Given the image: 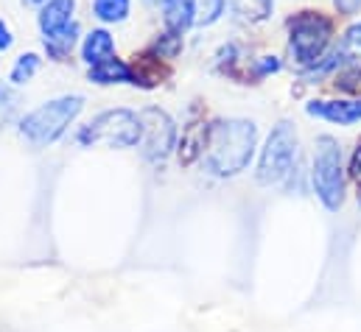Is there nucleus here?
<instances>
[{
	"mask_svg": "<svg viewBox=\"0 0 361 332\" xmlns=\"http://www.w3.org/2000/svg\"><path fill=\"white\" fill-rule=\"evenodd\" d=\"M258 148V126L244 117H227L207 126L202 165L210 176L230 179L247 170Z\"/></svg>",
	"mask_w": 361,
	"mask_h": 332,
	"instance_id": "nucleus-1",
	"label": "nucleus"
},
{
	"mask_svg": "<svg viewBox=\"0 0 361 332\" xmlns=\"http://www.w3.org/2000/svg\"><path fill=\"white\" fill-rule=\"evenodd\" d=\"M85 109V98L82 95H59L54 101H45L42 106L31 109L23 120H20V134L37 146V148H45L51 143H56L68 126L82 115Z\"/></svg>",
	"mask_w": 361,
	"mask_h": 332,
	"instance_id": "nucleus-2",
	"label": "nucleus"
},
{
	"mask_svg": "<svg viewBox=\"0 0 361 332\" xmlns=\"http://www.w3.org/2000/svg\"><path fill=\"white\" fill-rule=\"evenodd\" d=\"M334 37V23L322 11H297L288 20V51L302 68H317Z\"/></svg>",
	"mask_w": 361,
	"mask_h": 332,
	"instance_id": "nucleus-3",
	"label": "nucleus"
},
{
	"mask_svg": "<svg viewBox=\"0 0 361 332\" xmlns=\"http://www.w3.org/2000/svg\"><path fill=\"white\" fill-rule=\"evenodd\" d=\"M314 148H317L314 151V170H311L314 193L325 204V210L336 212L345 204V160H342V148L331 134L317 137Z\"/></svg>",
	"mask_w": 361,
	"mask_h": 332,
	"instance_id": "nucleus-4",
	"label": "nucleus"
},
{
	"mask_svg": "<svg viewBox=\"0 0 361 332\" xmlns=\"http://www.w3.org/2000/svg\"><path fill=\"white\" fill-rule=\"evenodd\" d=\"M82 146H109V148H132L140 143V115L118 106L95 115L87 126L79 129Z\"/></svg>",
	"mask_w": 361,
	"mask_h": 332,
	"instance_id": "nucleus-5",
	"label": "nucleus"
},
{
	"mask_svg": "<svg viewBox=\"0 0 361 332\" xmlns=\"http://www.w3.org/2000/svg\"><path fill=\"white\" fill-rule=\"evenodd\" d=\"M297 154H300L297 129L288 120H280L269 132L267 146L261 148L258 167H255V179L261 184H280L283 179L291 176V170L297 165Z\"/></svg>",
	"mask_w": 361,
	"mask_h": 332,
	"instance_id": "nucleus-6",
	"label": "nucleus"
},
{
	"mask_svg": "<svg viewBox=\"0 0 361 332\" xmlns=\"http://www.w3.org/2000/svg\"><path fill=\"white\" fill-rule=\"evenodd\" d=\"M140 115V151L149 162L163 165L177 148V123L160 106H146Z\"/></svg>",
	"mask_w": 361,
	"mask_h": 332,
	"instance_id": "nucleus-7",
	"label": "nucleus"
},
{
	"mask_svg": "<svg viewBox=\"0 0 361 332\" xmlns=\"http://www.w3.org/2000/svg\"><path fill=\"white\" fill-rule=\"evenodd\" d=\"M305 112L311 117H319V120H328V123H339V126H353V123H361V98H336V101H308L305 103Z\"/></svg>",
	"mask_w": 361,
	"mask_h": 332,
	"instance_id": "nucleus-8",
	"label": "nucleus"
},
{
	"mask_svg": "<svg viewBox=\"0 0 361 332\" xmlns=\"http://www.w3.org/2000/svg\"><path fill=\"white\" fill-rule=\"evenodd\" d=\"M76 0H48L39 8V31L42 37H54L65 28H71L76 20Z\"/></svg>",
	"mask_w": 361,
	"mask_h": 332,
	"instance_id": "nucleus-9",
	"label": "nucleus"
},
{
	"mask_svg": "<svg viewBox=\"0 0 361 332\" xmlns=\"http://www.w3.org/2000/svg\"><path fill=\"white\" fill-rule=\"evenodd\" d=\"M87 79L92 84H135V70L132 65H126L123 59L112 56V59H104L98 65H92L87 70Z\"/></svg>",
	"mask_w": 361,
	"mask_h": 332,
	"instance_id": "nucleus-10",
	"label": "nucleus"
},
{
	"mask_svg": "<svg viewBox=\"0 0 361 332\" xmlns=\"http://www.w3.org/2000/svg\"><path fill=\"white\" fill-rule=\"evenodd\" d=\"M196 6L199 0H163L166 28L174 34H185L190 25H196Z\"/></svg>",
	"mask_w": 361,
	"mask_h": 332,
	"instance_id": "nucleus-11",
	"label": "nucleus"
},
{
	"mask_svg": "<svg viewBox=\"0 0 361 332\" xmlns=\"http://www.w3.org/2000/svg\"><path fill=\"white\" fill-rule=\"evenodd\" d=\"M112 56H115L112 34L106 28H92L90 34L85 37V42H82V59L92 68V65H98L104 59H112Z\"/></svg>",
	"mask_w": 361,
	"mask_h": 332,
	"instance_id": "nucleus-12",
	"label": "nucleus"
},
{
	"mask_svg": "<svg viewBox=\"0 0 361 332\" xmlns=\"http://www.w3.org/2000/svg\"><path fill=\"white\" fill-rule=\"evenodd\" d=\"M227 8L244 23H264L271 17L274 0H227Z\"/></svg>",
	"mask_w": 361,
	"mask_h": 332,
	"instance_id": "nucleus-13",
	"label": "nucleus"
},
{
	"mask_svg": "<svg viewBox=\"0 0 361 332\" xmlns=\"http://www.w3.org/2000/svg\"><path fill=\"white\" fill-rule=\"evenodd\" d=\"M76 39H79V25H76V23H73L71 28L54 34V37H42L45 51H48V56H51L54 62H65V59L71 56V51L76 48Z\"/></svg>",
	"mask_w": 361,
	"mask_h": 332,
	"instance_id": "nucleus-14",
	"label": "nucleus"
},
{
	"mask_svg": "<svg viewBox=\"0 0 361 332\" xmlns=\"http://www.w3.org/2000/svg\"><path fill=\"white\" fill-rule=\"evenodd\" d=\"M204 140H207V126H188L182 132V146H180V162L182 165H190L193 160L202 157L204 151Z\"/></svg>",
	"mask_w": 361,
	"mask_h": 332,
	"instance_id": "nucleus-15",
	"label": "nucleus"
},
{
	"mask_svg": "<svg viewBox=\"0 0 361 332\" xmlns=\"http://www.w3.org/2000/svg\"><path fill=\"white\" fill-rule=\"evenodd\" d=\"M129 11H132V0H92V14L106 25L123 23Z\"/></svg>",
	"mask_w": 361,
	"mask_h": 332,
	"instance_id": "nucleus-16",
	"label": "nucleus"
},
{
	"mask_svg": "<svg viewBox=\"0 0 361 332\" xmlns=\"http://www.w3.org/2000/svg\"><path fill=\"white\" fill-rule=\"evenodd\" d=\"M39 65H42L39 53H23V56H17V59H14V65H11L8 82L11 84H28L37 73H39Z\"/></svg>",
	"mask_w": 361,
	"mask_h": 332,
	"instance_id": "nucleus-17",
	"label": "nucleus"
},
{
	"mask_svg": "<svg viewBox=\"0 0 361 332\" xmlns=\"http://www.w3.org/2000/svg\"><path fill=\"white\" fill-rule=\"evenodd\" d=\"M227 11V0H202L196 6V25H213Z\"/></svg>",
	"mask_w": 361,
	"mask_h": 332,
	"instance_id": "nucleus-18",
	"label": "nucleus"
},
{
	"mask_svg": "<svg viewBox=\"0 0 361 332\" xmlns=\"http://www.w3.org/2000/svg\"><path fill=\"white\" fill-rule=\"evenodd\" d=\"M280 70V59L277 56H258V59H252V65H250V70H247V76L244 79H250V82H261V79H267L271 73H277Z\"/></svg>",
	"mask_w": 361,
	"mask_h": 332,
	"instance_id": "nucleus-19",
	"label": "nucleus"
},
{
	"mask_svg": "<svg viewBox=\"0 0 361 332\" xmlns=\"http://www.w3.org/2000/svg\"><path fill=\"white\" fill-rule=\"evenodd\" d=\"M17 103H20V98H17V92L8 87V84L0 82V129L14 117V112H17Z\"/></svg>",
	"mask_w": 361,
	"mask_h": 332,
	"instance_id": "nucleus-20",
	"label": "nucleus"
},
{
	"mask_svg": "<svg viewBox=\"0 0 361 332\" xmlns=\"http://www.w3.org/2000/svg\"><path fill=\"white\" fill-rule=\"evenodd\" d=\"M336 87H339V89H348V92H359L361 89V70L359 68L342 70V73L336 76Z\"/></svg>",
	"mask_w": 361,
	"mask_h": 332,
	"instance_id": "nucleus-21",
	"label": "nucleus"
},
{
	"mask_svg": "<svg viewBox=\"0 0 361 332\" xmlns=\"http://www.w3.org/2000/svg\"><path fill=\"white\" fill-rule=\"evenodd\" d=\"M339 48H342L345 53H361V23L350 25V31L345 34V39H342Z\"/></svg>",
	"mask_w": 361,
	"mask_h": 332,
	"instance_id": "nucleus-22",
	"label": "nucleus"
},
{
	"mask_svg": "<svg viewBox=\"0 0 361 332\" xmlns=\"http://www.w3.org/2000/svg\"><path fill=\"white\" fill-rule=\"evenodd\" d=\"M350 176L356 181V193H359V207H361V140L359 146H356V151H353V157H350Z\"/></svg>",
	"mask_w": 361,
	"mask_h": 332,
	"instance_id": "nucleus-23",
	"label": "nucleus"
},
{
	"mask_svg": "<svg viewBox=\"0 0 361 332\" xmlns=\"http://www.w3.org/2000/svg\"><path fill=\"white\" fill-rule=\"evenodd\" d=\"M11 45H14V34H11L8 23H6V20H0V53H6Z\"/></svg>",
	"mask_w": 361,
	"mask_h": 332,
	"instance_id": "nucleus-24",
	"label": "nucleus"
},
{
	"mask_svg": "<svg viewBox=\"0 0 361 332\" xmlns=\"http://www.w3.org/2000/svg\"><path fill=\"white\" fill-rule=\"evenodd\" d=\"M334 6H336L342 14H359L361 11V0H334Z\"/></svg>",
	"mask_w": 361,
	"mask_h": 332,
	"instance_id": "nucleus-25",
	"label": "nucleus"
},
{
	"mask_svg": "<svg viewBox=\"0 0 361 332\" xmlns=\"http://www.w3.org/2000/svg\"><path fill=\"white\" fill-rule=\"evenodd\" d=\"M28 3H48V0H28Z\"/></svg>",
	"mask_w": 361,
	"mask_h": 332,
	"instance_id": "nucleus-26",
	"label": "nucleus"
}]
</instances>
